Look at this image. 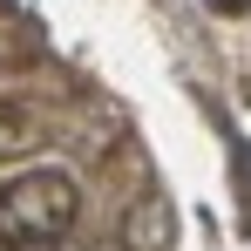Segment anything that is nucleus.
<instances>
[{"mask_svg": "<svg viewBox=\"0 0 251 251\" xmlns=\"http://www.w3.org/2000/svg\"><path fill=\"white\" fill-rule=\"evenodd\" d=\"M75 217H82V190L54 163L14 170L0 183V251H48L75 231Z\"/></svg>", "mask_w": 251, "mask_h": 251, "instance_id": "obj_1", "label": "nucleus"}, {"mask_svg": "<svg viewBox=\"0 0 251 251\" xmlns=\"http://www.w3.org/2000/svg\"><path fill=\"white\" fill-rule=\"evenodd\" d=\"M163 245H170V210H163V197H143V204L129 210L123 251H163Z\"/></svg>", "mask_w": 251, "mask_h": 251, "instance_id": "obj_2", "label": "nucleus"}, {"mask_svg": "<svg viewBox=\"0 0 251 251\" xmlns=\"http://www.w3.org/2000/svg\"><path fill=\"white\" fill-rule=\"evenodd\" d=\"M14 150H34V123L7 109V116H0V156H14Z\"/></svg>", "mask_w": 251, "mask_h": 251, "instance_id": "obj_3", "label": "nucleus"}, {"mask_svg": "<svg viewBox=\"0 0 251 251\" xmlns=\"http://www.w3.org/2000/svg\"><path fill=\"white\" fill-rule=\"evenodd\" d=\"M210 7H224V14H245V7H251V0H210Z\"/></svg>", "mask_w": 251, "mask_h": 251, "instance_id": "obj_4", "label": "nucleus"}, {"mask_svg": "<svg viewBox=\"0 0 251 251\" xmlns=\"http://www.w3.org/2000/svg\"><path fill=\"white\" fill-rule=\"evenodd\" d=\"M95 251H123V245H95Z\"/></svg>", "mask_w": 251, "mask_h": 251, "instance_id": "obj_5", "label": "nucleus"}, {"mask_svg": "<svg viewBox=\"0 0 251 251\" xmlns=\"http://www.w3.org/2000/svg\"><path fill=\"white\" fill-rule=\"evenodd\" d=\"M245 102H251V82H245Z\"/></svg>", "mask_w": 251, "mask_h": 251, "instance_id": "obj_6", "label": "nucleus"}]
</instances>
